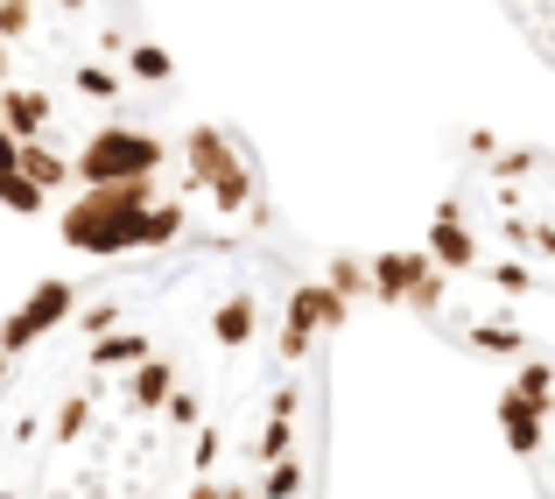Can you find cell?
Segmentation results:
<instances>
[{"label": "cell", "mask_w": 555, "mask_h": 499, "mask_svg": "<svg viewBox=\"0 0 555 499\" xmlns=\"http://www.w3.org/2000/svg\"><path fill=\"white\" fill-rule=\"evenodd\" d=\"M0 204L56 212V240L92 260L268 226L254 155L183 120V71L134 0H0Z\"/></svg>", "instance_id": "6da1fadb"}, {"label": "cell", "mask_w": 555, "mask_h": 499, "mask_svg": "<svg viewBox=\"0 0 555 499\" xmlns=\"http://www.w3.org/2000/svg\"><path fill=\"white\" fill-rule=\"evenodd\" d=\"M506 14H514V22L534 36V50L555 56V0H506Z\"/></svg>", "instance_id": "7a4b0ae2"}]
</instances>
